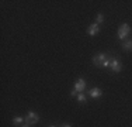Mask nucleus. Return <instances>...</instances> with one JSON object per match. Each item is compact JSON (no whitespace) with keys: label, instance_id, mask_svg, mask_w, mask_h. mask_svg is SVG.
I'll use <instances>...</instances> for the list:
<instances>
[{"label":"nucleus","instance_id":"obj_1","mask_svg":"<svg viewBox=\"0 0 132 127\" xmlns=\"http://www.w3.org/2000/svg\"><path fill=\"white\" fill-rule=\"evenodd\" d=\"M132 33V28H131V25L128 24V23H122L121 25L118 27V31H117V37H118V40L119 41H125L127 40V37L129 36V34Z\"/></svg>","mask_w":132,"mask_h":127},{"label":"nucleus","instance_id":"obj_2","mask_svg":"<svg viewBox=\"0 0 132 127\" xmlns=\"http://www.w3.org/2000/svg\"><path fill=\"white\" fill-rule=\"evenodd\" d=\"M108 58H110V55H108L107 52H98V54H96V55H93L92 62H93L94 66H97V68H101L103 64H104V61H105V59H108Z\"/></svg>","mask_w":132,"mask_h":127},{"label":"nucleus","instance_id":"obj_3","mask_svg":"<svg viewBox=\"0 0 132 127\" xmlns=\"http://www.w3.org/2000/svg\"><path fill=\"white\" fill-rule=\"evenodd\" d=\"M24 119H26V123H27V124H30V126H34V124H37V123L39 122L38 113L34 112V110H28V112H27V116L24 117Z\"/></svg>","mask_w":132,"mask_h":127},{"label":"nucleus","instance_id":"obj_4","mask_svg":"<svg viewBox=\"0 0 132 127\" xmlns=\"http://www.w3.org/2000/svg\"><path fill=\"white\" fill-rule=\"evenodd\" d=\"M86 86H87V81L84 78H77L76 81H75V86L73 89L77 92V93H83L84 90H86Z\"/></svg>","mask_w":132,"mask_h":127},{"label":"nucleus","instance_id":"obj_5","mask_svg":"<svg viewBox=\"0 0 132 127\" xmlns=\"http://www.w3.org/2000/svg\"><path fill=\"white\" fill-rule=\"evenodd\" d=\"M110 69H111L114 74H119L122 71V64L118 61L117 57H112L111 58V65H110Z\"/></svg>","mask_w":132,"mask_h":127},{"label":"nucleus","instance_id":"obj_6","mask_svg":"<svg viewBox=\"0 0 132 127\" xmlns=\"http://www.w3.org/2000/svg\"><path fill=\"white\" fill-rule=\"evenodd\" d=\"M87 95H89L92 99H98V97L103 96V90L100 88L94 86V88H92V89H89V90H87Z\"/></svg>","mask_w":132,"mask_h":127},{"label":"nucleus","instance_id":"obj_7","mask_svg":"<svg viewBox=\"0 0 132 127\" xmlns=\"http://www.w3.org/2000/svg\"><path fill=\"white\" fill-rule=\"evenodd\" d=\"M100 31H101V27H100L98 24H96V23L90 24L89 28H87V34H89L90 37H94L96 34H98Z\"/></svg>","mask_w":132,"mask_h":127},{"label":"nucleus","instance_id":"obj_8","mask_svg":"<svg viewBox=\"0 0 132 127\" xmlns=\"http://www.w3.org/2000/svg\"><path fill=\"white\" fill-rule=\"evenodd\" d=\"M121 48L125 51V52H131L132 51V40H125L124 43L121 44Z\"/></svg>","mask_w":132,"mask_h":127},{"label":"nucleus","instance_id":"obj_9","mask_svg":"<svg viewBox=\"0 0 132 127\" xmlns=\"http://www.w3.org/2000/svg\"><path fill=\"white\" fill-rule=\"evenodd\" d=\"M13 124L14 126H21V124H24L26 123V119L24 117H21V116H15V117H13Z\"/></svg>","mask_w":132,"mask_h":127},{"label":"nucleus","instance_id":"obj_10","mask_svg":"<svg viewBox=\"0 0 132 127\" xmlns=\"http://www.w3.org/2000/svg\"><path fill=\"white\" fill-rule=\"evenodd\" d=\"M94 23L101 25L103 23H104V14H103V13H98V14L96 16V21H94Z\"/></svg>","mask_w":132,"mask_h":127},{"label":"nucleus","instance_id":"obj_11","mask_svg":"<svg viewBox=\"0 0 132 127\" xmlns=\"http://www.w3.org/2000/svg\"><path fill=\"white\" fill-rule=\"evenodd\" d=\"M76 99L79 103H86L87 102V96L84 93H77V96H76Z\"/></svg>","mask_w":132,"mask_h":127},{"label":"nucleus","instance_id":"obj_12","mask_svg":"<svg viewBox=\"0 0 132 127\" xmlns=\"http://www.w3.org/2000/svg\"><path fill=\"white\" fill-rule=\"evenodd\" d=\"M111 58H112V57H110L108 59H105V61H104V64H103V66H101V68H104V69L110 68V65H111Z\"/></svg>","mask_w":132,"mask_h":127},{"label":"nucleus","instance_id":"obj_13","mask_svg":"<svg viewBox=\"0 0 132 127\" xmlns=\"http://www.w3.org/2000/svg\"><path fill=\"white\" fill-rule=\"evenodd\" d=\"M70 96H72V97H75V96H77V92H76V90H75V89H72V90H70Z\"/></svg>","mask_w":132,"mask_h":127},{"label":"nucleus","instance_id":"obj_14","mask_svg":"<svg viewBox=\"0 0 132 127\" xmlns=\"http://www.w3.org/2000/svg\"><path fill=\"white\" fill-rule=\"evenodd\" d=\"M62 127H72L70 123H65V124H62Z\"/></svg>","mask_w":132,"mask_h":127},{"label":"nucleus","instance_id":"obj_15","mask_svg":"<svg viewBox=\"0 0 132 127\" xmlns=\"http://www.w3.org/2000/svg\"><path fill=\"white\" fill-rule=\"evenodd\" d=\"M20 127H31V126H30V124H27V123H24V124H21Z\"/></svg>","mask_w":132,"mask_h":127},{"label":"nucleus","instance_id":"obj_16","mask_svg":"<svg viewBox=\"0 0 132 127\" xmlns=\"http://www.w3.org/2000/svg\"><path fill=\"white\" fill-rule=\"evenodd\" d=\"M49 127H56V126H49Z\"/></svg>","mask_w":132,"mask_h":127}]
</instances>
